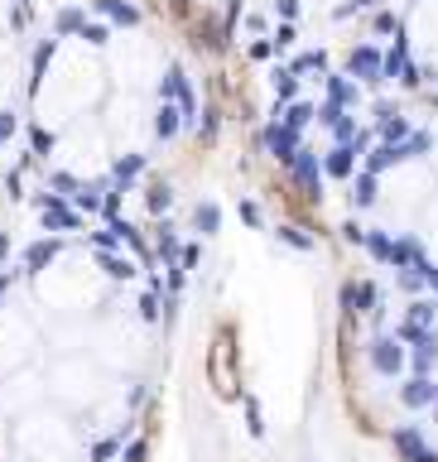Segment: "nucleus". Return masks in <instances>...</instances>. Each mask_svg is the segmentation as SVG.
I'll return each mask as SVG.
<instances>
[{"mask_svg":"<svg viewBox=\"0 0 438 462\" xmlns=\"http://www.w3.org/2000/svg\"><path fill=\"white\" fill-rule=\"evenodd\" d=\"M376 68H380V59L371 49H357L351 53V73H361V77H376Z\"/></svg>","mask_w":438,"mask_h":462,"instance_id":"obj_1","label":"nucleus"},{"mask_svg":"<svg viewBox=\"0 0 438 462\" xmlns=\"http://www.w3.org/2000/svg\"><path fill=\"white\" fill-rule=\"evenodd\" d=\"M102 15L121 20V24H135V10H131V5H121V0H102Z\"/></svg>","mask_w":438,"mask_h":462,"instance_id":"obj_2","label":"nucleus"},{"mask_svg":"<svg viewBox=\"0 0 438 462\" xmlns=\"http://www.w3.org/2000/svg\"><path fill=\"white\" fill-rule=\"evenodd\" d=\"M328 169H333V174H347V169H351V154H347V149H337L333 159H328Z\"/></svg>","mask_w":438,"mask_h":462,"instance_id":"obj_3","label":"nucleus"},{"mask_svg":"<svg viewBox=\"0 0 438 462\" xmlns=\"http://www.w3.org/2000/svg\"><path fill=\"white\" fill-rule=\"evenodd\" d=\"M197 227L212 231V227H217V213H212V207H197Z\"/></svg>","mask_w":438,"mask_h":462,"instance_id":"obj_4","label":"nucleus"}]
</instances>
